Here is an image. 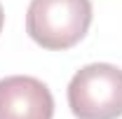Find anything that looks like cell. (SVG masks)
<instances>
[{
	"mask_svg": "<svg viewBox=\"0 0 122 119\" xmlns=\"http://www.w3.org/2000/svg\"><path fill=\"white\" fill-rule=\"evenodd\" d=\"M89 0H30L26 12V33L35 45L49 51L75 47L89 30Z\"/></svg>",
	"mask_w": 122,
	"mask_h": 119,
	"instance_id": "cell-1",
	"label": "cell"
},
{
	"mask_svg": "<svg viewBox=\"0 0 122 119\" xmlns=\"http://www.w3.org/2000/svg\"><path fill=\"white\" fill-rule=\"evenodd\" d=\"M68 107L75 119L122 117V70L113 63H89L68 84Z\"/></svg>",
	"mask_w": 122,
	"mask_h": 119,
	"instance_id": "cell-2",
	"label": "cell"
},
{
	"mask_svg": "<svg viewBox=\"0 0 122 119\" xmlns=\"http://www.w3.org/2000/svg\"><path fill=\"white\" fill-rule=\"evenodd\" d=\"M54 98L45 82L28 75L0 79V119H52Z\"/></svg>",
	"mask_w": 122,
	"mask_h": 119,
	"instance_id": "cell-3",
	"label": "cell"
},
{
	"mask_svg": "<svg viewBox=\"0 0 122 119\" xmlns=\"http://www.w3.org/2000/svg\"><path fill=\"white\" fill-rule=\"evenodd\" d=\"M2 23H5V12H2V5H0V30H2Z\"/></svg>",
	"mask_w": 122,
	"mask_h": 119,
	"instance_id": "cell-4",
	"label": "cell"
}]
</instances>
